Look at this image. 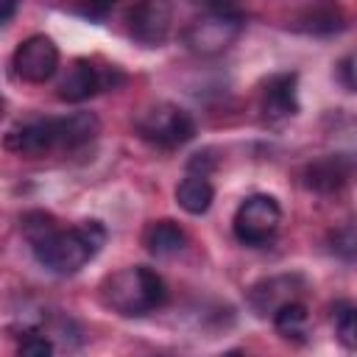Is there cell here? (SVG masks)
I'll return each instance as SVG.
<instances>
[{
  "label": "cell",
  "instance_id": "6da1fadb",
  "mask_svg": "<svg viewBox=\"0 0 357 357\" xmlns=\"http://www.w3.org/2000/svg\"><path fill=\"white\" fill-rule=\"evenodd\" d=\"M100 134V120L92 112H73L64 117H36L8 128L6 148L20 156H45L53 151H75Z\"/></svg>",
  "mask_w": 357,
  "mask_h": 357
},
{
  "label": "cell",
  "instance_id": "7a4b0ae2",
  "mask_svg": "<svg viewBox=\"0 0 357 357\" xmlns=\"http://www.w3.org/2000/svg\"><path fill=\"white\" fill-rule=\"evenodd\" d=\"M106 237L109 234L100 220H81L73 229L50 231L31 248L42 268H47L56 276H73L100 254V248L106 245Z\"/></svg>",
  "mask_w": 357,
  "mask_h": 357
},
{
  "label": "cell",
  "instance_id": "3957f363",
  "mask_svg": "<svg viewBox=\"0 0 357 357\" xmlns=\"http://www.w3.org/2000/svg\"><path fill=\"white\" fill-rule=\"evenodd\" d=\"M100 301L123 315V318H142L167 301L165 279L148 265H128L109 273L100 282Z\"/></svg>",
  "mask_w": 357,
  "mask_h": 357
},
{
  "label": "cell",
  "instance_id": "277c9868",
  "mask_svg": "<svg viewBox=\"0 0 357 357\" xmlns=\"http://www.w3.org/2000/svg\"><path fill=\"white\" fill-rule=\"evenodd\" d=\"M137 134L153 148L176 151L195 137V120L187 109L162 100V103L148 106L137 117Z\"/></svg>",
  "mask_w": 357,
  "mask_h": 357
},
{
  "label": "cell",
  "instance_id": "5b68a950",
  "mask_svg": "<svg viewBox=\"0 0 357 357\" xmlns=\"http://www.w3.org/2000/svg\"><path fill=\"white\" fill-rule=\"evenodd\" d=\"M279 226H282V206L273 195H265V192H254L245 201H240L231 220L234 237L243 245H254V248L268 245L276 237Z\"/></svg>",
  "mask_w": 357,
  "mask_h": 357
},
{
  "label": "cell",
  "instance_id": "8992f818",
  "mask_svg": "<svg viewBox=\"0 0 357 357\" xmlns=\"http://www.w3.org/2000/svg\"><path fill=\"white\" fill-rule=\"evenodd\" d=\"M126 81V75L120 73V67L114 64H103L98 67L89 59H75L70 61V67L64 70V75L59 78L56 95L67 103H84L89 98H95L98 92L106 89H117Z\"/></svg>",
  "mask_w": 357,
  "mask_h": 357
},
{
  "label": "cell",
  "instance_id": "52a82bcc",
  "mask_svg": "<svg viewBox=\"0 0 357 357\" xmlns=\"http://www.w3.org/2000/svg\"><path fill=\"white\" fill-rule=\"evenodd\" d=\"M240 33H243V14L206 11L204 17L192 20L184 28L181 39H184L187 50H192L195 56H218V53L229 50Z\"/></svg>",
  "mask_w": 357,
  "mask_h": 357
},
{
  "label": "cell",
  "instance_id": "ba28073f",
  "mask_svg": "<svg viewBox=\"0 0 357 357\" xmlns=\"http://www.w3.org/2000/svg\"><path fill=\"white\" fill-rule=\"evenodd\" d=\"M11 67H14L17 78H22L28 84H45L59 70V47L50 36L33 33L17 45V50L11 56Z\"/></svg>",
  "mask_w": 357,
  "mask_h": 357
},
{
  "label": "cell",
  "instance_id": "9c48e42d",
  "mask_svg": "<svg viewBox=\"0 0 357 357\" xmlns=\"http://www.w3.org/2000/svg\"><path fill=\"white\" fill-rule=\"evenodd\" d=\"M173 25V11L167 0H139L128 11V33L145 47H159L167 42Z\"/></svg>",
  "mask_w": 357,
  "mask_h": 357
},
{
  "label": "cell",
  "instance_id": "30bf717a",
  "mask_svg": "<svg viewBox=\"0 0 357 357\" xmlns=\"http://www.w3.org/2000/svg\"><path fill=\"white\" fill-rule=\"evenodd\" d=\"M304 290H307L304 276H298V273H276V276H268V279H259L257 284H251L248 304H251V310L257 315H262V318L271 315L273 318V312L279 307H284L287 301L301 298Z\"/></svg>",
  "mask_w": 357,
  "mask_h": 357
},
{
  "label": "cell",
  "instance_id": "8fae6325",
  "mask_svg": "<svg viewBox=\"0 0 357 357\" xmlns=\"http://www.w3.org/2000/svg\"><path fill=\"white\" fill-rule=\"evenodd\" d=\"M259 112L268 123H284L298 114V75L276 73L262 84Z\"/></svg>",
  "mask_w": 357,
  "mask_h": 357
},
{
  "label": "cell",
  "instance_id": "7c38bea8",
  "mask_svg": "<svg viewBox=\"0 0 357 357\" xmlns=\"http://www.w3.org/2000/svg\"><path fill=\"white\" fill-rule=\"evenodd\" d=\"M354 176V162L346 153H329L304 167V184L315 192H337Z\"/></svg>",
  "mask_w": 357,
  "mask_h": 357
},
{
  "label": "cell",
  "instance_id": "4fadbf2b",
  "mask_svg": "<svg viewBox=\"0 0 357 357\" xmlns=\"http://www.w3.org/2000/svg\"><path fill=\"white\" fill-rule=\"evenodd\" d=\"M142 243H145L148 254H153V257H176L187 248V231L176 220L162 218L145 229Z\"/></svg>",
  "mask_w": 357,
  "mask_h": 357
},
{
  "label": "cell",
  "instance_id": "5bb4252c",
  "mask_svg": "<svg viewBox=\"0 0 357 357\" xmlns=\"http://www.w3.org/2000/svg\"><path fill=\"white\" fill-rule=\"evenodd\" d=\"M215 201V187L201 173H187L176 187V204L187 215H204Z\"/></svg>",
  "mask_w": 357,
  "mask_h": 357
},
{
  "label": "cell",
  "instance_id": "9a60e30c",
  "mask_svg": "<svg viewBox=\"0 0 357 357\" xmlns=\"http://www.w3.org/2000/svg\"><path fill=\"white\" fill-rule=\"evenodd\" d=\"M273 326L276 332L284 337V340H293V343H304L307 335H310V310L301 298L296 301H287L284 307H279L273 312Z\"/></svg>",
  "mask_w": 357,
  "mask_h": 357
},
{
  "label": "cell",
  "instance_id": "2e32d148",
  "mask_svg": "<svg viewBox=\"0 0 357 357\" xmlns=\"http://www.w3.org/2000/svg\"><path fill=\"white\" fill-rule=\"evenodd\" d=\"M332 321H335V337H337V343L357 351V304L337 301L332 307Z\"/></svg>",
  "mask_w": 357,
  "mask_h": 357
},
{
  "label": "cell",
  "instance_id": "e0dca14e",
  "mask_svg": "<svg viewBox=\"0 0 357 357\" xmlns=\"http://www.w3.org/2000/svg\"><path fill=\"white\" fill-rule=\"evenodd\" d=\"M329 248H332V254H335L337 259L357 265V215L332 229V234H329Z\"/></svg>",
  "mask_w": 357,
  "mask_h": 357
},
{
  "label": "cell",
  "instance_id": "ac0fdd59",
  "mask_svg": "<svg viewBox=\"0 0 357 357\" xmlns=\"http://www.w3.org/2000/svg\"><path fill=\"white\" fill-rule=\"evenodd\" d=\"M59 226H56V218L50 215V212H42V209H33V212H25L22 218H20V231H22V237L33 245V243H39L42 237H47L50 231H56Z\"/></svg>",
  "mask_w": 357,
  "mask_h": 357
},
{
  "label": "cell",
  "instance_id": "d6986e66",
  "mask_svg": "<svg viewBox=\"0 0 357 357\" xmlns=\"http://www.w3.org/2000/svg\"><path fill=\"white\" fill-rule=\"evenodd\" d=\"M17 351L20 357H50L56 351V340L45 329H25Z\"/></svg>",
  "mask_w": 357,
  "mask_h": 357
},
{
  "label": "cell",
  "instance_id": "ffe728a7",
  "mask_svg": "<svg viewBox=\"0 0 357 357\" xmlns=\"http://www.w3.org/2000/svg\"><path fill=\"white\" fill-rule=\"evenodd\" d=\"M114 3L117 0H75V11L89 17V20H100V17H106L112 11Z\"/></svg>",
  "mask_w": 357,
  "mask_h": 357
},
{
  "label": "cell",
  "instance_id": "44dd1931",
  "mask_svg": "<svg viewBox=\"0 0 357 357\" xmlns=\"http://www.w3.org/2000/svg\"><path fill=\"white\" fill-rule=\"evenodd\" d=\"M340 81H343L351 92H357V53H349V56L340 61Z\"/></svg>",
  "mask_w": 357,
  "mask_h": 357
},
{
  "label": "cell",
  "instance_id": "7402d4cb",
  "mask_svg": "<svg viewBox=\"0 0 357 357\" xmlns=\"http://www.w3.org/2000/svg\"><path fill=\"white\" fill-rule=\"evenodd\" d=\"M195 3H201L206 11H215V14H243L240 0H195Z\"/></svg>",
  "mask_w": 357,
  "mask_h": 357
},
{
  "label": "cell",
  "instance_id": "603a6c76",
  "mask_svg": "<svg viewBox=\"0 0 357 357\" xmlns=\"http://www.w3.org/2000/svg\"><path fill=\"white\" fill-rule=\"evenodd\" d=\"M209 153L212 151H201V153H195L192 159H190V173H201V176H206L212 167H215V159H209Z\"/></svg>",
  "mask_w": 357,
  "mask_h": 357
},
{
  "label": "cell",
  "instance_id": "cb8c5ba5",
  "mask_svg": "<svg viewBox=\"0 0 357 357\" xmlns=\"http://www.w3.org/2000/svg\"><path fill=\"white\" fill-rule=\"evenodd\" d=\"M17 6H20V0H0V22H3V25H6V22H11V17H14Z\"/></svg>",
  "mask_w": 357,
  "mask_h": 357
}]
</instances>
